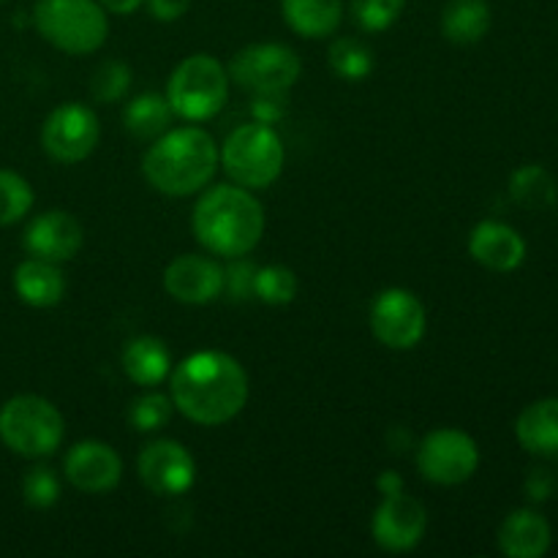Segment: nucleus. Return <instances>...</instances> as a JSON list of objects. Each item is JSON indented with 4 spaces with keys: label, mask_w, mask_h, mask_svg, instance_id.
I'll use <instances>...</instances> for the list:
<instances>
[{
    "label": "nucleus",
    "mask_w": 558,
    "mask_h": 558,
    "mask_svg": "<svg viewBox=\"0 0 558 558\" xmlns=\"http://www.w3.org/2000/svg\"><path fill=\"white\" fill-rule=\"evenodd\" d=\"M283 112H287V93H267V96H256L254 118L259 120V123L272 125Z\"/></svg>",
    "instance_id": "34"
},
{
    "label": "nucleus",
    "mask_w": 558,
    "mask_h": 558,
    "mask_svg": "<svg viewBox=\"0 0 558 558\" xmlns=\"http://www.w3.org/2000/svg\"><path fill=\"white\" fill-rule=\"evenodd\" d=\"M254 278H256L254 265L234 259V265L223 267V292H227L232 300L254 298Z\"/></svg>",
    "instance_id": "33"
},
{
    "label": "nucleus",
    "mask_w": 558,
    "mask_h": 558,
    "mask_svg": "<svg viewBox=\"0 0 558 558\" xmlns=\"http://www.w3.org/2000/svg\"><path fill=\"white\" fill-rule=\"evenodd\" d=\"M98 140H101V123L85 104H63L52 109L41 125L44 153L65 167L90 158Z\"/></svg>",
    "instance_id": "11"
},
{
    "label": "nucleus",
    "mask_w": 558,
    "mask_h": 558,
    "mask_svg": "<svg viewBox=\"0 0 558 558\" xmlns=\"http://www.w3.org/2000/svg\"><path fill=\"white\" fill-rule=\"evenodd\" d=\"M428 330V314L423 300L401 287H390L376 294L371 305V332L376 341L396 352L414 349Z\"/></svg>",
    "instance_id": "10"
},
{
    "label": "nucleus",
    "mask_w": 558,
    "mask_h": 558,
    "mask_svg": "<svg viewBox=\"0 0 558 558\" xmlns=\"http://www.w3.org/2000/svg\"><path fill=\"white\" fill-rule=\"evenodd\" d=\"M229 71L218 58L207 52L189 54L167 80V101L174 118L185 123H205L216 118L229 101Z\"/></svg>",
    "instance_id": "4"
},
{
    "label": "nucleus",
    "mask_w": 558,
    "mask_h": 558,
    "mask_svg": "<svg viewBox=\"0 0 558 558\" xmlns=\"http://www.w3.org/2000/svg\"><path fill=\"white\" fill-rule=\"evenodd\" d=\"M376 488H379L381 496L401 494V490H403V477L398 472H381L379 480H376Z\"/></svg>",
    "instance_id": "37"
},
{
    "label": "nucleus",
    "mask_w": 558,
    "mask_h": 558,
    "mask_svg": "<svg viewBox=\"0 0 558 558\" xmlns=\"http://www.w3.org/2000/svg\"><path fill=\"white\" fill-rule=\"evenodd\" d=\"M136 472L142 485L156 496H183L196 483L194 456L174 439L147 441L136 458Z\"/></svg>",
    "instance_id": "12"
},
{
    "label": "nucleus",
    "mask_w": 558,
    "mask_h": 558,
    "mask_svg": "<svg viewBox=\"0 0 558 558\" xmlns=\"http://www.w3.org/2000/svg\"><path fill=\"white\" fill-rule=\"evenodd\" d=\"M145 3L158 22H178L180 16L189 14L194 0H145Z\"/></svg>",
    "instance_id": "35"
},
{
    "label": "nucleus",
    "mask_w": 558,
    "mask_h": 558,
    "mask_svg": "<svg viewBox=\"0 0 558 558\" xmlns=\"http://www.w3.org/2000/svg\"><path fill=\"white\" fill-rule=\"evenodd\" d=\"M218 150H221L223 172L251 191L270 189L281 178L283 161H287L278 131L259 120L234 129Z\"/></svg>",
    "instance_id": "5"
},
{
    "label": "nucleus",
    "mask_w": 558,
    "mask_h": 558,
    "mask_svg": "<svg viewBox=\"0 0 558 558\" xmlns=\"http://www.w3.org/2000/svg\"><path fill=\"white\" fill-rule=\"evenodd\" d=\"M221 150L216 140L199 125L169 129L150 142L142 156V174L163 196L199 194L216 178Z\"/></svg>",
    "instance_id": "3"
},
{
    "label": "nucleus",
    "mask_w": 558,
    "mask_h": 558,
    "mask_svg": "<svg viewBox=\"0 0 558 558\" xmlns=\"http://www.w3.org/2000/svg\"><path fill=\"white\" fill-rule=\"evenodd\" d=\"M480 466V447L466 430L436 428L417 447V472L434 485H463Z\"/></svg>",
    "instance_id": "9"
},
{
    "label": "nucleus",
    "mask_w": 558,
    "mask_h": 558,
    "mask_svg": "<svg viewBox=\"0 0 558 558\" xmlns=\"http://www.w3.org/2000/svg\"><path fill=\"white\" fill-rule=\"evenodd\" d=\"M22 243H25L27 254L36 259L63 265L80 254L82 243H85V229L71 213L47 210L27 223Z\"/></svg>",
    "instance_id": "16"
},
{
    "label": "nucleus",
    "mask_w": 558,
    "mask_h": 558,
    "mask_svg": "<svg viewBox=\"0 0 558 558\" xmlns=\"http://www.w3.org/2000/svg\"><path fill=\"white\" fill-rule=\"evenodd\" d=\"M300 281L294 276L292 267L287 265H265L256 267L254 278V298L262 300L265 305H289L294 298H298Z\"/></svg>",
    "instance_id": "27"
},
{
    "label": "nucleus",
    "mask_w": 558,
    "mask_h": 558,
    "mask_svg": "<svg viewBox=\"0 0 558 558\" xmlns=\"http://www.w3.org/2000/svg\"><path fill=\"white\" fill-rule=\"evenodd\" d=\"M44 41L65 54H90L109 36L107 9L98 0H38L33 11Z\"/></svg>",
    "instance_id": "6"
},
{
    "label": "nucleus",
    "mask_w": 558,
    "mask_h": 558,
    "mask_svg": "<svg viewBox=\"0 0 558 558\" xmlns=\"http://www.w3.org/2000/svg\"><path fill=\"white\" fill-rule=\"evenodd\" d=\"M16 298L31 308H52L65 294V276L60 265L31 256L14 270Z\"/></svg>",
    "instance_id": "20"
},
{
    "label": "nucleus",
    "mask_w": 558,
    "mask_h": 558,
    "mask_svg": "<svg viewBox=\"0 0 558 558\" xmlns=\"http://www.w3.org/2000/svg\"><path fill=\"white\" fill-rule=\"evenodd\" d=\"M469 254L494 272H512L526 259V240L501 221H480L469 234Z\"/></svg>",
    "instance_id": "17"
},
{
    "label": "nucleus",
    "mask_w": 558,
    "mask_h": 558,
    "mask_svg": "<svg viewBox=\"0 0 558 558\" xmlns=\"http://www.w3.org/2000/svg\"><path fill=\"white\" fill-rule=\"evenodd\" d=\"M248 374L240 360L218 349L189 354L169 374L174 409L205 428L232 423L248 403Z\"/></svg>",
    "instance_id": "1"
},
{
    "label": "nucleus",
    "mask_w": 558,
    "mask_h": 558,
    "mask_svg": "<svg viewBox=\"0 0 558 558\" xmlns=\"http://www.w3.org/2000/svg\"><path fill=\"white\" fill-rule=\"evenodd\" d=\"M22 496L33 510H49L60 499V480L49 466H33L22 480Z\"/></svg>",
    "instance_id": "32"
},
{
    "label": "nucleus",
    "mask_w": 558,
    "mask_h": 558,
    "mask_svg": "<svg viewBox=\"0 0 558 558\" xmlns=\"http://www.w3.org/2000/svg\"><path fill=\"white\" fill-rule=\"evenodd\" d=\"M227 71L234 85L245 87L254 96H267L292 90L303 74V63L287 44L259 41L238 49L227 63Z\"/></svg>",
    "instance_id": "8"
},
{
    "label": "nucleus",
    "mask_w": 558,
    "mask_h": 558,
    "mask_svg": "<svg viewBox=\"0 0 558 558\" xmlns=\"http://www.w3.org/2000/svg\"><path fill=\"white\" fill-rule=\"evenodd\" d=\"M287 25L303 38H327L341 27L343 0H281Z\"/></svg>",
    "instance_id": "22"
},
{
    "label": "nucleus",
    "mask_w": 558,
    "mask_h": 558,
    "mask_svg": "<svg viewBox=\"0 0 558 558\" xmlns=\"http://www.w3.org/2000/svg\"><path fill=\"white\" fill-rule=\"evenodd\" d=\"M131 65L123 60H104L90 76V93L98 104H118L123 101L125 93L131 90Z\"/></svg>",
    "instance_id": "29"
},
{
    "label": "nucleus",
    "mask_w": 558,
    "mask_h": 558,
    "mask_svg": "<svg viewBox=\"0 0 558 558\" xmlns=\"http://www.w3.org/2000/svg\"><path fill=\"white\" fill-rule=\"evenodd\" d=\"M174 112L169 107L167 96L161 93H140L131 98L123 109V129L129 131L134 140L153 142L161 134H167L169 123H172Z\"/></svg>",
    "instance_id": "24"
},
{
    "label": "nucleus",
    "mask_w": 558,
    "mask_h": 558,
    "mask_svg": "<svg viewBox=\"0 0 558 558\" xmlns=\"http://www.w3.org/2000/svg\"><path fill=\"white\" fill-rule=\"evenodd\" d=\"M428 532V512L423 501L409 494L381 496L379 507L371 521V534L374 543L387 554H409L417 548Z\"/></svg>",
    "instance_id": "13"
},
{
    "label": "nucleus",
    "mask_w": 558,
    "mask_h": 558,
    "mask_svg": "<svg viewBox=\"0 0 558 558\" xmlns=\"http://www.w3.org/2000/svg\"><path fill=\"white\" fill-rule=\"evenodd\" d=\"M327 60H330V69L338 80L347 82H363L374 74V49L365 41L352 36H341L330 44V52H327Z\"/></svg>",
    "instance_id": "26"
},
{
    "label": "nucleus",
    "mask_w": 558,
    "mask_h": 558,
    "mask_svg": "<svg viewBox=\"0 0 558 558\" xmlns=\"http://www.w3.org/2000/svg\"><path fill=\"white\" fill-rule=\"evenodd\" d=\"M403 9L407 0H352V16L365 33L390 31L401 20Z\"/></svg>",
    "instance_id": "31"
},
{
    "label": "nucleus",
    "mask_w": 558,
    "mask_h": 558,
    "mask_svg": "<svg viewBox=\"0 0 558 558\" xmlns=\"http://www.w3.org/2000/svg\"><path fill=\"white\" fill-rule=\"evenodd\" d=\"M65 420L41 396H14L0 407V441L22 458H49L60 450Z\"/></svg>",
    "instance_id": "7"
},
{
    "label": "nucleus",
    "mask_w": 558,
    "mask_h": 558,
    "mask_svg": "<svg viewBox=\"0 0 558 558\" xmlns=\"http://www.w3.org/2000/svg\"><path fill=\"white\" fill-rule=\"evenodd\" d=\"M33 207V189L22 174L0 169V227L22 221Z\"/></svg>",
    "instance_id": "28"
},
{
    "label": "nucleus",
    "mask_w": 558,
    "mask_h": 558,
    "mask_svg": "<svg viewBox=\"0 0 558 558\" xmlns=\"http://www.w3.org/2000/svg\"><path fill=\"white\" fill-rule=\"evenodd\" d=\"M5 3V0H0V5H3Z\"/></svg>",
    "instance_id": "39"
},
{
    "label": "nucleus",
    "mask_w": 558,
    "mask_h": 558,
    "mask_svg": "<svg viewBox=\"0 0 558 558\" xmlns=\"http://www.w3.org/2000/svg\"><path fill=\"white\" fill-rule=\"evenodd\" d=\"M510 194L526 210H550L558 199L554 174L539 163H529V167L512 172Z\"/></svg>",
    "instance_id": "25"
},
{
    "label": "nucleus",
    "mask_w": 558,
    "mask_h": 558,
    "mask_svg": "<svg viewBox=\"0 0 558 558\" xmlns=\"http://www.w3.org/2000/svg\"><path fill=\"white\" fill-rule=\"evenodd\" d=\"M172 412H174L172 398L163 396V392H156L150 387L145 396H140L134 403H131L129 420L140 434H156V430H161L163 425L172 420Z\"/></svg>",
    "instance_id": "30"
},
{
    "label": "nucleus",
    "mask_w": 558,
    "mask_h": 558,
    "mask_svg": "<svg viewBox=\"0 0 558 558\" xmlns=\"http://www.w3.org/2000/svg\"><path fill=\"white\" fill-rule=\"evenodd\" d=\"M63 474L76 490L90 496L109 494L123 480V458L112 445L98 439L76 441L63 461Z\"/></svg>",
    "instance_id": "14"
},
{
    "label": "nucleus",
    "mask_w": 558,
    "mask_h": 558,
    "mask_svg": "<svg viewBox=\"0 0 558 558\" xmlns=\"http://www.w3.org/2000/svg\"><path fill=\"white\" fill-rule=\"evenodd\" d=\"M120 363H123L125 376H129L136 387H145V390L163 385L174 368L172 352H169L167 343L156 336L131 338V341L125 343Z\"/></svg>",
    "instance_id": "18"
},
{
    "label": "nucleus",
    "mask_w": 558,
    "mask_h": 558,
    "mask_svg": "<svg viewBox=\"0 0 558 558\" xmlns=\"http://www.w3.org/2000/svg\"><path fill=\"white\" fill-rule=\"evenodd\" d=\"M515 436L532 456L558 458V398H543L523 409Z\"/></svg>",
    "instance_id": "21"
},
{
    "label": "nucleus",
    "mask_w": 558,
    "mask_h": 558,
    "mask_svg": "<svg viewBox=\"0 0 558 558\" xmlns=\"http://www.w3.org/2000/svg\"><path fill=\"white\" fill-rule=\"evenodd\" d=\"M163 289L183 305L216 303L223 294V267L213 256L180 254L163 270Z\"/></svg>",
    "instance_id": "15"
},
{
    "label": "nucleus",
    "mask_w": 558,
    "mask_h": 558,
    "mask_svg": "<svg viewBox=\"0 0 558 558\" xmlns=\"http://www.w3.org/2000/svg\"><path fill=\"white\" fill-rule=\"evenodd\" d=\"M490 31L488 0H450L441 9V36L458 47L483 41Z\"/></svg>",
    "instance_id": "23"
},
{
    "label": "nucleus",
    "mask_w": 558,
    "mask_h": 558,
    "mask_svg": "<svg viewBox=\"0 0 558 558\" xmlns=\"http://www.w3.org/2000/svg\"><path fill=\"white\" fill-rule=\"evenodd\" d=\"M554 494V477L545 469H534L526 477V496L534 501H545Z\"/></svg>",
    "instance_id": "36"
},
{
    "label": "nucleus",
    "mask_w": 558,
    "mask_h": 558,
    "mask_svg": "<svg viewBox=\"0 0 558 558\" xmlns=\"http://www.w3.org/2000/svg\"><path fill=\"white\" fill-rule=\"evenodd\" d=\"M550 539V523L534 510L510 512L499 529V550L510 558H543Z\"/></svg>",
    "instance_id": "19"
},
{
    "label": "nucleus",
    "mask_w": 558,
    "mask_h": 558,
    "mask_svg": "<svg viewBox=\"0 0 558 558\" xmlns=\"http://www.w3.org/2000/svg\"><path fill=\"white\" fill-rule=\"evenodd\" d=\"M98 3H101L104 9L109 11V14L125 16V14H134V11L140 9V5L145 3V0H98Z\"/></svg>",
    "instance_id": "38"
},
{
    "label": "nucleus",
    "mask_w": 558,
    "mask_h": 558,
    "mask_svg": "<svg viewBox=\"0 0 558 558\" xmlns=\"http://www.w3.org/2000/svg\"><path fill=\"white\" fill-rule=\"evenodd\" d=\"M191 229L207 254L243 259L265 234V207L251 189L238 183L202 191L191 213Z\"/></svg>",
    "instance_id": "2"
}]
</instances>
